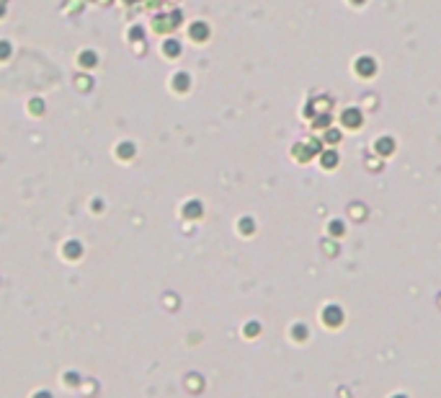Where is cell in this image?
<instances>
[{
    "label": "cell",
    "instance_id": "cell-1",
    "mask_svg": "<svg viewBox=\"0 0 441 398\" xmlns=\"http://www.w3.org/2000/svg\"><path fill=\"white\" fill-rule=\"evenodd\" d=\"M372 70H374V62H372V60H359V72L372 75Z\"/></svg>",
    "mask_w": 441,
    "mask_h": 398
}]
</instances>
